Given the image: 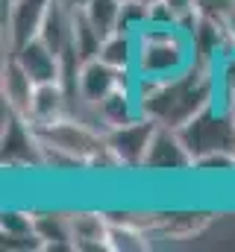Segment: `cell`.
Masks as SVG:
<instances>
[{"label":"cell","instance_id":"cell-1","mask_svg":"<svg viewBox=\"0 0 235 252\" xmlns=\"http://www.w3.org/2000/svg\"><path fill=\"white\" fill-rule=\"evenodd\" d=\"M135 97L144 118L165 129H182L203 109L218 103V62L194 59L165 79L135 76Z\"/></svg>","mask_w":235,"mask_h":252},{"label":"cell","instance_id":"cell-2","mask_svg":"<svg viewBox=\"0 0 235 252\" xmlns=\"http://www.w3.org/2000/svg\"><path fill=\"white\" fill-rule=\"evenodd\" d=\"M138 38V59H135V76H153V79H165L174 76L179 70H185L194 62V41L191 32L185 27H156L147 24L141 32H135Z\"/></svg>","mask_w":235,"mask_h":252},{"label":"cell","instance_id":"cell-3","mask_svg":"<svg viewBox=\"0 0 235 252\" xmlns=\"http://www.w3.org/2000/svg\"><path fill=\"white\" fill-rule=\"evenodd\" d=\"M30 126H33L41 147H50L62 156L74 158L82 170H88L91 161L109 147L106 132H100L97 126L85 124L74 115H65V118L50 121V124H30Z\"/></svg>","mask_w":235,"mask_h":252},{"label":"cell","instance_id":"cell-4","mask_svg":"<svg viewBox=\"0 0 235 252\" xmlns=\"http://www.w3.org/2000/svg\"><path fill=\"white\" fill-rule=\"evenodd\" d=\"M176 132L194 161L206 158L212 153H233L235 150V121L230 118L227 106H221V103H212L209 109H203L194 121H188Z\"/></svg>","mask_w":235,"mask_h":252},{"label":"cell","instance_id":"cell-5","mask_svg":"<svg viewBox=\"0 0 235 252\" xmlns=\"http://www.w3.org/2000/svg\"><path fill=\"white\" fill-rule=\"evenodd\" d=\"M0 147H3V167H9V170H27V167L44 170L41 144H39V138H36L30 121L18 118L12 112H3Z\"/></svg>","mask_w":235,"mask_h":252},{"label":"cell","instance_id":"cell-6","mask_svg":"<svg viewBox=\"0 0 235 252\" xmlns=\"http://www.w3.org/2000/svg\"><path fill=\"white\" fill-rule=\"evenodd\" d=\"M159 126L153 124L150 118H135L132 124L118 126L112 132H106V141H109V150L115 153L118 167L120 170H141L144 167V158H147V150H150V141L156 135Z\"/></svg>","mask_w":235,"mask_h":252},{"label":"cell","instance_id":"cell-7","mask_svg":"<svg viewBox=\"0 0 235 252\" xmlns=\"http://www.w3.org/2000/svg\"><path fill=\"white\" fill-rule=\"evenodd\" d=\"M53 0H6V53L33 41Z\"/></svg>","mask_w":235,"mask_h":252},{"label":"cell","instance_id":"cell-8","mask_svg":"<svg viewBox=\"0 0 235 252\" xmlns=\"http://www.w3.org/2000/svg\"><path fill=\"white\" fill-rule=\"evenodd\" d=\"M141 170H147V173H185V170H194V158L185 150L176 129H165V126L156 129Z\"/></svg>","mask_w":235,"mask_h":252},{"label":"cell","instance_id":"cell-9","mask_svg":"<svg viewBox=\"0 0 235 252\" xmlns=\"http://www.w3.org/2000/svg\"><path fill=\"white\" fill-rule=\"evenodd\" d=\"M33 94H36V82L30 79V73L15 62L12 56H6L3 70H0V97H3V109L27 121V118H30Z\"/></svg>","mask_w":235,"mask_h":252},{"label":"cell","instance_id":"cell-10","mask_svg":"<svg viewBox=\"0 0 235 252\" xmlns=\"http://www.w3.org/2000/svg\"><path fill=\"white\" fill-rule=\"evenodd\" d=\"M209 223H212V211H200V208L156 211L153 238L156 241H188V238L200 235Z\"/></svg>","mask_w":235,"mask_h":252},{"label":"cell","instance_id":"cell-11","mask_svg":"<svg viewBox=\"0 0 235 252\" xmlns=\"http://www.w3.org/2000/svg\"><path fill=\"white\" fill-rule=\"evenodd\" d=\"M6 56H12L15 62L21 64L27 73H30V79L36 82V85H44V82H59L62 79V62H59V56L36 35L33 41H27V44H21L18 50H12V53H6Z\"/></svg>","mask_w":235,"mask_h":252},{"label":"cell","instance_id":"cell-12","mask_svg":"<svg viewBox=\"0 0 235 252\" xmlns=\"http://www.w3.org/2000/svg\"><path fill=\"white\" fill-rule=\"evenodd\" d=\"M68 220H71V238H74V250L77 252L109 250L106 247V238H109V217H106V211L79 208V211H68Z\"/></svg>","mask_w":235,"mask_h":252},{"label":"cell","instance_id":"cell-13","mask_svg":"<svg viewBox=\"0 0 235 252\" xmlns=\"http://www.w3.org/2000/svg\"><path fill=\"white\" fill-rule=\"evenodd\" d=\"M71 115V94L65 91L62 82H44L36 85L33 103H30V124H50Z\"/></svg>","mask_w":235,"mask_h":252},{"label":"cell","instance_id":"cell-14","mask_svg":"<svg viewBox=\"0 0 235 252\" xmlns=\"http://www.w3.org/2000/svg\"><path fill=\"white\" fill-rule=\"evenodd\" d=\"M71 24H74V9L65 3V0H53L44 21H41V30H39V38L56 53L62 56L68 47H71Z\"/></svg>","mask_w":235,"mask_h":252},{"label":"cell","instance_id":"cell-15","mask_svg":"<svg viewBox=\"0 0 235 252\" xmlns=\"http://www.w3.org/2000/svg\"><path fill=\"white\" fill-rule=\"evenodd\" d=\"M33 226L44 250H74L68 211H33Z\"/></svg>","mask_w":235,"mask_h":252},{"label":"cell","instance_id":"cell-16","mask_svg":"<svg viewBox=\"0 0 235 252\" xmlns=\"http://www.w3.org/2000/svg\"><path fill=\"white\" fill-rule=\"evenodd\" d=\"M100 59L106 64H112L115 70H120V73L135 70V59H138V38H135V32L118 30L112 35H106L103 47H100Z\"/></svg>","mask_w":235,"mask_h":252},{"label":"cell","instance_id":"cell-17","mask_svg":"<svg viewBox=\"0 0 235 252\" xmlns=\"http://www.w3.org/2000/svg\"><path fill=\"white\" fill-rule=\"evenodd\" d=\"M71 47L79 56V62H91L100 59V47H103V35L100 30L88 21V15L82 9H74V24H71Z\"/></svg>","mask_w":235,"mask_h":252},{"label":"cell","instance_id":"cell-18","mask_svg":"<svg viewBox=\"0 0 235 252\" xmlns=\"http://www.w3.org/2000/svg\"><path fill=\"white\" fill-rule=\"evenodd\" d=\"M153 235H147L144 229L138 226H129V223H109V238H106V247L109 252H144L153 247Z\"/></svg>","mask_w":235,"mask_h":252},{"label":"cell","instance_id":"cell-19","mask_svg":"<svg viewBox=\"0 0 235 252\" xmlns=\"http://www.w3.org/2000/svg\"><path fill=\"white\" fill-rule=\"evenodd\" d=\"M120 9H123V0H88V6L82 9L88 15V21L100 30V35H112L118 32V24H120Z\"/></svg>","mask_w":235,"mask_h":252},{"label":"cell","instance_id":"cell-20","mask_svg":"<svg viewBox=\"0 0 235 252\" xmlns=\"http://www.w3.org/2000/svg\"><path fill=\"white\" fill-rule=\"evenodd\" d=\"M24 235H36L33 211L6 208V211L0 214V238H24Z\"/></svg>","mask_w":235,"mask_h":252},{"label":"cell","instance_id":"cell-21","mask_svg":"<svg viewBox=\"0 0 235 252\" xmlns=\"http://www.w3.org/2000/svg\"><path fill=\"white\" fill-rule=\"evenodd\" d=\"M197 15L218 27H230L235 24V0H197Z\"/></svg>","mask_w":235,"mask_h":252},{"label":"cell","instance_id":"cell-22","mask_svg":"<svg viewBox=\"0 0 235 252\" xmlns=\"http://www.w3.org/2000/svg\"><path fill=\"white\" fill-rule=\"evenodd\" d=\"M147 24H150V6H144L138 0H126L123 9H120L118 30H123V32H141Z\"/></svg>","mask_w":235,"mask_h":252},{"label":"cell","instance_id":"cell-23","mask_svg":"<svg viewBox=\"0 0 235 252\" xmlns=\"http://www.w3.org/2000/svg\"><path fill=\"white\" fill-rule=\"evenodd\" d=\"M194 170L197 173H215V176L235 173V156L233 153H212L206 158H197L194 161Z\"/></svg>","mask_w":235,"mask_h":252},{"label":"cell","instance_id":"cell-24","mask_svg":"<svg viewBox=\"0 0 235 252\" xmlns=\"http://www.w3.org/2000/svg\"><path fill=\"white\" fill-rule=\"evenodd\" d=\"M65 3H68L71 9H85V6H88V0H65Z\"/></svg>","mask_w":235,"mask_h":252},{"label":"cell","instance_id":"cell-25","mask_svg":"<svg viewBox=\"0 0 235 252\" xmlns=\"http://www.w3.org/2000/svg\"><path fill=\"white\" fill-rule=\"evenodd\" d=\"M221 106H227V112H230V118L235 121V97L230 100V103H221Z\"/></svg>","mask_w":235,"mask_h":252},{"label":"cell","instance_id":"cell-26","mask_svg":"<svg viewBox=\"0 0 235 252\" xmlns=\"http://www.w3.org/2000/svg\"><path fill=\"white\" fill-rule=\"evenodd\" d=\"M233 156H235V150H233Z\"/></svg>","mask_w":235,"mask_h":252},{"label":"cell","instance_id":"cell-27","mask_svg":"<svg viewBox=\"0 0 235 252\" xmlns=\"http://www.w3.org/2000/svg\"><path fill=\"white\" fill-rule=\"evenodd\" d=\"M123 3H126V0H123Z\"/></svg>","mask_w":235,"mask_h":252}]
</instances>
